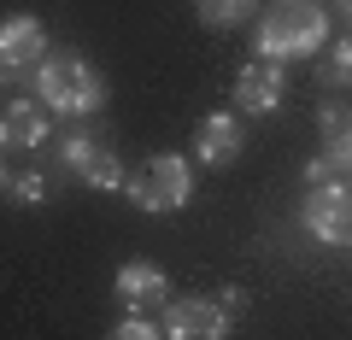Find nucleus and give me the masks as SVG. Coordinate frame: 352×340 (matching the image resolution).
<instances>
[{
  "label": "nucleus",
  "instance_id": "obj_1",
  "mask_svg": "<svg viewBox=\"0 0 352 340\" xmlns=\"http://www.w3.org/2000/svg\"><path fill=\"white\" fill-rule=\"evenodd\" d=\"M36 100L53 117H100L106 112V76L82 59V53H53L36 71Z\"/></svg>",
  "mask_w": 352,
  "mask_h": 340
},
{
  "label": "nucleus",
  "instance_id": "obj_2",
  "mask_svg": "<svg viewBox=\"0 0 352 340\" xmlns=\"http://www.w3.org/2000/svg\"><path fill=\"white\" fill-rule=\"evenodd\" d=\"M329 6H317V0H282V6H270V12H258V59H305V53L329 47Z\"/></svg>",
  "mask_w": 352,
  "mask_h": 340
},
{
  "label": "nucleus",
  "instance_id": "obj_3",
  "mask_svg": "<svg viewBox=\"0 0 352 340\" xmlns=\"http://www.w3.org/2000/svg\"><path fill=\"white\" fill-rule=\"evenodd\" d=\"M129 200H135V212L147 217H164V212H182V205L194 200V159L188 152H159V159H147L129 177Z\"/></svg>",
  "mask_w": 352,
  "mask_h": 340
},
{
  "label": "nucleus",
  "instance_id": "obj_4",
  "mask_svg": "<svg viewBox=\"0 0 352 340\" xmlns=\"http://www.w3.org/2000/svg\"><path fill=\"white\" fill-rule=\"evenodd\" d=\"M47 30L36 12H6L0 24V76L6 82H36V71L47 65Z\"/></svg>",
  "mask_w": 352,
  "mask_h": 340
},
{
  "label": "nucleus",
  "instance_id": "obj_5",
  "mask_svg": "<svg viewBox=\"0 0 352 340\" xmlns=\"http://www.w3.org/2000/svg\"><path fill=\"white\" fill-rule=\"evenodd\" d=\"M300 223H305V235L323 240V247H352V182H323V188H305Z\"/></svg>",
  "mask_w": 352,
  "mask_h": 340
},
{
  "label": "nucleus",
  "instance_id": "obj_6",
  "mask_svg": "<svg viewBox=\"0 0 352 340\" xmlns=\"http://www.w3.org/2000/svg\"><path fill=\"white\" fill-rule=\"evenodd\" d=\"M59 159H65V170H71L76 182H88V188H106V194H112V188H129L124 159H118L100 135H88V129H71V135L59 141Z\"/></svg>",
  "mask_w": 352,
  "mask_h": 340
},
{
  "label": "nucleus",
  "instance_id": "obj_7",
  "mask_svg": "<svg viewBox=\"0 0 352 340\" xmlns=\"http://www.w3.org/2000/svg\"><path fill=\"white\" fill-rule=\"evenodd\" d=\"M229 305L223 299H206V293H182L159 311L164 340H229Z\"/></svg>",
  "mask_w": 352,
  "mask_h": 340
},
{
  "label": "nucleus",
  "instance_id": "obj_8",
  "mask_svg": "<svg viewBox=\"0 0 352 340\" xmlns=\"http://www.w3.org/2000/svg\"><path fill=\"white\" fill-rule=\"evenodd\" d=\"M282 94H288V71H282L276 59H247L235 71V89H229V106L247 117H264V112H276Z\"/></svg>",
  "mask_w": 352,
  "mask_h": 340
},
{
  "label": "nucleus",
  "instance_id": "obj_9",
  "mask_svg": "<svg viewBox=\"0 0 352 340\" xmlns=\"http://www.w3.org/2000/svg\"><path fill=\"white\" fill-rule=\"evenodd\" d=\"M112 293H118L124 311H141V317H147V311H164V305L176 299L170 282H164V270L153 264V258H129V264L112 276Z\"/></svg>",
  "mask_w": 352,
  "mask_h": 340
},
{
  "label": "nucleus",
  "instance_id": "obj_10",
  "mask_svg": "<svg viewBox=\"0 0 352 340\" xmlns=\"http://www.w3.org/2000/svg\"><path fill=\"white\" fill-rule=\"evenodd\" d=\"M47 129H53V112L41 100H6V112H0V147H6V159L12 152H36L47 141Z\"/></svg>",
  "mask_w": 352,
  "mask_h": 340
},
{
  "label": "nucleus",
  "instance_id": "obj_11",
  "mask_svg": "<svg viewBox=\"0 0 352 340\" xmlns=\"http://www.w3.org/2000/svg\"><path fill=\"white\" fill-rule=\"evenodd\" d=\"M241 159V124L235 112H212L194 124V164H206V170H223V164Z\"/></svg>",
  "mask_w": 352,
  "mask_h": 340
},
{
  "label": "nucleus",
  "instance_id": "obj_12",
  "mask_svg": "<svg viewBox=\"0 0 352 340\" xmlns=\"http://www.w3.org/2000/svg\"><path fill=\"white\" fill-rule=\"evenodd\" d=\"M323 159L352 182V124L335 112V106H323Z\"/></svg>",
  "mask_w": 352,
  "mask_h": 340
},
{
  "label": "nucleus",
  "instance_id": "obj_13",
  "mask_svg": "<svg viewBox=\"0 0 352 340\" xmlns=\"http://www.w3.org/2000/svg\"><path fill=\"white\" fill-rule=\"evenodd\" d=\"M194 12L212 30H235V24H247V18L258 12V0H194Z\"/></svg>",
  "mask_w": 352,
  "mask_h": 340
},
{
  "label": "nucleus",
  "instance_id": "obj_14",
  "mask_svg": "<svg viewBox=\"0 0 352 340\" xmlns=\"http://www.w3.org/2000/svg\"><path fill=\"white\" fill-rule=\"evenodd\" d=\"M0 188H6L12 205H41V200H47V177H41V170H6Z\"/></svg>",
  "mask_w": 352,
  "mask_h": 340
},
{
  "label": "nucleus",
  "instance_id": "obj_15",
  "mask_svg": "<svg viewBox=\"0 0 352 340\" xmlns=\"http://www.w3.org/2000/svg\"><path fill=\"white\" fill-rule=\"evenodd\" d=\"M106 340H164V323H159V317L129 311V317H118V323H112V335H106Z\"/></svg>",
  "mask_w": 352,
  "mask_h": 340
},
{
  "label": "nucleus",
  "instance_id": "obj_16",
  "mask_svg": "<svg viewBox=\"0 0 352 340\" xmlns=\"http://www.w3.org/2000/svg\"><path fill=\"white\" fill-rule=\"evenodd\" d=\"M329 82L352 89V36H340L335 47H329Z\"/></svg>",
  "mask_w": 352,
  "mask_h": 340
},
{
  "label": "nucleus",
  "instance_id": "obj_17",
  "mask_svg": "<svg viewBox=\"0 0 352 340\" xmlns=\"http://www.w3.org/2000/svg\"><path fill=\"white\" fill-rule=\"evenodd\" d=\"M340 12H346V24H352V0H340Z\"/></svg>",
  "mask_w": 352,
  "mask_h": 340
},
{
  "label": "nucleus",
  "instance_id": "obj_18",
  "mask_svg": "<svg viewBox=\"0 0 352 340\" xmlns=\"http://www.w3.org/2000/svg\"><path fill=\"white\" fill-rule=\"evenodd\" d=\"M346 124H352V112H346Z\"/></svg>",
  "mask_w": 352,
  "mask_h": 340
}]
</instances>
